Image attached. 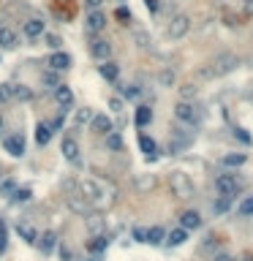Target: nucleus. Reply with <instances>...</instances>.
I'll return each mask as SVG.
<instances>
[{"label": "nucleus", "instance_id": "1", "mask_svg": "<svg viewBox=\"0 0 253 261\" xmlns=\"http://www.w3.org/2000/svg\"><path fill=\"white\" fill-rule=\"evenodd\" d=\"M79 188H82V196L87 199L90 207L106 210V207L114 204V190L106 188L103 182H98V179H82V182H79Z\"/></svg>", "mask_w": 253, "mask_h": 261}, {"label": "nucleus", "instance_id": "2", "mask_svg": "<svg viewBox=\"0 0 253 261\" xmlns=\"http://www.w3.org/2000/svg\"><path fill=\"white\" fill-rule=\"evenodd\" d=\"M237 66H240V57L234 55V52H221V55L210 63V74H212V79L215 77H226V74H232Z\"/></svg>", "mask_w": 253, "mask_h": 261}, {"label": "nucleus", "instance_id": "3", "mask_svg": "<svg viewBox=\"0 0 253 261\" xmlns=\"http://www.w3.org/2000/svg\"><path fill=\"white\" fill-rule=\"evenodd\" d=\"M169 188H171V196H177V199H191L193 196V182H191V177L188 174H182V172H171L169 174Z\"/></svg>", "mask_w": 253, "mask_h": 261}, {"label": "nucleus", "instance_id": "4", "mask_svg": "<svg viewBox=\"0 0 253 261\" xmlns=\"http://www.w3.org/2000/svg\"><path fill=\"white\" fill-rule=\"evenodd\" d=\"M174 117L185 125H199L202 123V109H199L193 101H180L174 106Z\"/></svg>", "mask_w": 253, "mask_h": 261}, {"label": "nucleus", "instance_id": "5", "mask_svg": "<svg viewBox=\"0 0 253 261\" xmlns=\"http://www.w3.org/2000/svg\"><path fill=\"white\" fill-rule=\"evenodd\" d=\"M188 30H191V16L188 14H177V16H171L169 27H166V36H169L171 41H180V38L188 36Z\"/></svg>", "mask_w": 253, "mask_h": 261}, {"label": "nucleus", "instance_id": "6", "mask_svg": "<svg viewBox=\"0 0 253 261\" xmlns=\"http://www.w3.org/2000/svg\"><path fill=\"white\" fill-rule=\"evenodd\" d=\"M215 190L221 196H232L234 199V193H237V174H232V172L218 174L215 177Z\"/></svg>", "mask_w": 253, "mask_h": 261}, {"label": "nucleus", "instance_id": "7", "mask_svg": "<svg viewBox=\"0 0 253 261\" xmlns=\"http://www.w3.org/2000/svg\"><path fill=\"white\" fill-rule=\"evenodd\" d=\"M52 95H55V103L63 109V112H66L68 106H74V90L68 85H57L55 90H52Z\"/></svg>", "mask_w": 253, "mask_h": 261}, {"label": "nucleus", "instance_id": "8", "mask_svg": "<svg viewBox=\"0 0 253 261\" xmlns=\"http://www.w3.org/2000/svg\"><path fill=\"white\" fill-rule=\"evenodd\" d=\"M3 147L11 158H22V155H25V136H22V133H14V136H8L3 142Z\"/></svg>", "mask_w": 253, "mask_h": 261}, {"label": "nucleus", "instance_id": "9", "mask_svg": "<svg viewBox=\"0 0 253 261\" xmlns=\"http://www.w3.org/2000/svg\"><path fill=\"white\" fill-rule=\"evenodd\" d=\"M90 55L101 63L109 60V57H112V44H109L106 38H93V41H90Z\"/></svg>", "mask_w": 253, "mask_h": 261}, {"label": "nucleus", "instance_id": "10", "mask_svg": "<svg viewBox=\"0 0 253 261\" xmlns=\"http://www.w3.org/2000/svg\"><path fill=\"white\" fill-rule=\"evenodd\" d=\"M191 142H193V133H180V131H174V133H171V142H169V153H171V155L182 153V150L191 147Z\"/></svg>", "mask_w": 253, "mask_h": 261}, {"label": "nucleus", "instance_id": "11", "mask_svg": "<svg viewBox=\"0 0 253 261\" xmlns=\"http://www.w3.org/2000/svg\"><path fill=\"white\" fill-rule=\"evenodd\" d=\"M66 204H68V210L71 212H77V215H82V218H90V212H93V207L87 204L84 196H68Z\"/></svg>", "mask_w": 253, "mask_h": 261}, {"label": "nucleus", "instance_id": "12", "mask_svg": "<svg viewBox=\"0 0 253 261\" xmlns=\"http://www.w3.org/2000/svg\"><path fill=\"white\" fill-rule=\"evenodd\" d=\"M84 25H87V30H90V33H101L103 27H106V14H103L101 8L90 11L87 19H84Z\"/></svg>", "mask_w": 253, "mask_h": 261}, {"label": "nucleus", "instance_id": "13", "mask_svg": "<svg viewBox=\"0 0 253 261\" xmlns=\"http://www.w3.org/2000/svg\"><path fill=\"white\" fill-rule=\"evenodd\" d=\"M180 229H185V231L202 229V215H199L196 210H185V212L180 215Z\"/></svg>", "mask_w": 253, "mask_h": 261}, {"label": "nucleus", "instance_id": "14", "mask_svg": "<svg viewBox=\"0 0 253 261\" xmlns=\"http://www.w3.org/2000/svg\"><path fill=\"white\" fill-rule=\"evenodd\" d=\"M36 245L41 248V253H44V256H52V253L57 251V234H55V231L38 234V242H36Z\"/></svg>", "mask_w": 253, "mask_h": 261}, {"label": "nucleus", "instance_id": "15", "mask_svg": "<svg viewBox=\"0 0 253 261\" xmlns=\"http://www.w3.org/2000/svg\"><path fill=\"white\" fill-rule=\"evenodd\" d=\"M71 55L68 52H52V57H49V66H52V71H68L71 68Z\"/></svg>", "mask_w": 253, "mask_h": 261}, {"label": "nucleus", "instance_id": "16", "mask_svg": "<svg viewBox=\"0 0 253 261\" xmlns=\"http://www.w3.org/2000/svg\"><path fill=\"white\" fill-rule=\"evenodd\" d=\"M60 150H63V158H66V161H74V164L79 161V144H77V139H74V136L63 139Z\"/></svg>", "mask_w": 253, "mask_h": 261}, {"label": "nucleus", "instance_id": "17", "mask_svg": "<svg viewBox=\"0 0 253 261\" xmlns=\"http://www.w3.org/2000/svg\"><path fill=\"white\" fill-rule=\"evenodd\" d=\"M98 74L106 79V82H117V79H120V66L114 60H103L98 66Z\"/></svg>", "mask_w": 253, "mask_h": 261}, {"label": "nucleus", "instance_id": "18", "mask_svg": "<svg viewBox=\"0 0 253 261\" xmlns=\"http://www.w3.org/2000/svg\"><path fill=\"white\" fill-rule=\"evenodd\" d=\"M139 150H142V153H145L150 161L158 158V144H155V139L147 136V133H139Z\"/></svg>", "mask_w": 253, "mask_h": 261}, {"label": "nucleus", "instance_id": "19", "mask_svg": "<svg viewBox=\"0 0 253 261\" xmlns=\"http://www.w3.org/2000/svg\"><path fill=\"white\" fill-rule=\"evenodd\" d=\"M90 128L95 133H101V136H106L109 131H112V120L106 117V114H93V120H90Z\"/></svg>", "mask_w": 253, "mask_h": 261}, {"label": "nucleus", "instance_id": "20", "mask_svg": "<svg viewBox=\"0 0 253 261\" xmlns=\"http://www.w3.org/2000/svg\"><path fill=\"white\" fill-rule=\"evenodd\" d=\"M22 33H25V38L33 41V38H38L44 33V22L41 19H27L25 25H22Z\"/></svg>", "mask_w": 253, "mask_h": 261}, {"label": "nucleus", "instance_id": "21", "mask_svg": "<svg viewBox=\"0 0 253 261\" xmlns=\"http://www.w3.org/2000/svg\"><path fill=\"white\" fill-rule=\"evenodd\" d=\"M16 234H19L27 245H36V242H38V231L33 229L30 223H16Z\"/></svg>", "mask_w": 253, "mask_h": 261}, {"label": "nucleus", "instance_id": "22", "mask_svg": "<svg viewBox=\"0 0 253 261\" xmlns=\"http://www.w3.org/2000/svg\"><path fill=\"white\" fill-rule=\"evenodd\" d=\"M52 133H55V131H52V125L41 120V123L36 125V142L41 144V147H47V144L52 142Z\"/></svg>", "mask_w": 253, "mask_h": 261}, {"label": "nucleus", "instance_id": "23", "mask_svg": "<svg viewBox=\"0 0 253 261\" xmlns=\"http://www.w3.org/2000/svg\"><path fill=\"white\" fill-rule=\"evenodd\" d=\"M106 245H109V240L103 234H95V237H90V242H87V251L93 253V256H101L103 251H106Z\"/></svg>", "mask_w": 253, "mask_h": 261}, {"label": "nucleus", "instance_id": "24", "mask_svg": "<svg viewBox=\"0 0 253 261\" xmlns=\"http://www.w3.org/2000/svg\"><path fill=\"white\" fill-rule=\"evenodd\" d=\"M134 123H136V128H147V125L153 123V109L150 106H139V109H136Z\"/></svg>", "mask_w": 253, "mask_h": 261}, {"label": "nucleus", "instance_id": "25", "mask_svg": "<svg viewBox=\"0 0 253 261\" xmlns=\"http://www.w3.org/2000/svg\"><path fill=\"white\" fill-rule=\"evenodd\" d=\"M185 240H188V231L185 229H174V231H169V234H166V245H169V248L185 245Z\"/></svg>", "mask_w": 253, "mask_h": 261}, {"label": "nucleus", "instance_id": "26", "mask_svg": "<svg viewBox=\"0 0 253 261\" xmlns=\"http://www.w3.org/2000/svg\"><path fill=\"white\" fill-rule=\"evenodd\" d=\"M0 46H3V49H14L16 46V33L5 25H0Z\"/></svg>", "mask_w": 253, "mask_h": 261}, {"label": "nucleus", "instance_id": "27", "mask_svg": "<svg viewBox=\"0 0 253 261\" xmlns=\"http://www.w3.org/2000/svg\"><path fill=\"white\" fill-rule=\"evenodd\" d=\"M245 161H248V155H245V153L223 155V166H229V169H240V166H245Z\"/></svg>", "mask_w": 253, "mask_h": 261}, {"label": "nucleus", "instance_id": "28", "mask_svg": "<svg viewBox=\"0 0 253 261\" xmlns=\"http://www.w3.org/2000/svg\"><path fill=\"white\" fill-rule=\"evenodd\" d=\"M232 210V196H218L215 201H212V212L215 215H223V212Z\"/></svg>", "mask_w": 253, "mask_h": 261}, {"label": "nucleus", "instance_id": "29", "mask_svg": "<svg viewBox=\"0 0 253 261\" xmlns=\"http://www.w3.org/2000/svg\"><path fill=\"white\" fill-rule=\"evenodd\" d=\"M164 240H166V231L161 229V226H153V229H147V245H161Z\"/></svg>", "mask_w": 253, "mask_h": 261}, {"label": "nucleus", "instance_id": "30", "mask_svg": "<svg viewBox=\"0 0 253 261\" xmlns=\"http://www.w3.org/2000/svg\"><path fill=\"white\" fill-rule=\"evenodd\" d=\"M106 147L112 150V153L123 150V136H120V133H114V131H109V133H106Z\"/></svg>", "mask_w": 253, "mask_h": 261}, {"label": "nucleus", "instance_id": "31", "mask_svg": "<svg viewBox=\"0 0 253 261\" xmlns=\"http://www.w3.org/2000/svg\"><path fill=\"white\" fill-rule=\"evenodd\" d=\"M14 101H33V90L25 85H14Z\"/></svg>", "mask_w": 253, "mask_h": 261}, {"label": "nucleus", "instance_id": "32", "mask_svg": "<svg viewBox=\"0 0 253 261\" xmlns=\"http://www.w3.org/2000/svg\"><path fill=\"white\" fill-rule=\"evenodd\" d=\"M237 215H240V218H251V215H253V196H248V199H245L243 204L237 207Z\"/></svg>", "mask_w": 253, "mask_h": 261}, {"label": "nucleus", "instance_id": "33", "mask_svg": "<svg viewBox=\"0 0 253 261\" xmlns=\"http://www.w3.org/2000/svg\"><path fill=\"white\" fill-rule=\"evenodd\" d=\"M174 71H171V68H164V71H161V77H158V82H161V87H171L174 85Z\"/></svg>", "mask_w": 253, "mask_h": 261}, {"label": "nucleus", "instance_id": "34", "mask_svg": "<svg viewBox=\"0 0 253 261\" xmlns=\"http://www.w3.org/2000/svg\"><path fill=\"white\" fill-rule=\"evenodd\" d=\"M136 188H139V190H153L155 188V177H153V174L139 177V179H136Z\"/></svg>", "mask_w": 253, "mask_h": 261}, {"label": "nucleus", "instance_id": "35", "mask_svg": "<svg viewBox=\"0 0 253 261\" xmlns=\"http://www.w3.org/2000/svg\"><path fill=\"white\" fill-rule=\"evenodd\" d=\"M196 92H199V87H196V85H182V87H180L182 101H191V98H196Z\"/></svg>", "mask_w": 253, "mask_h": 261}, {"label": "nucleus", "instance_id": "36", "mask_svg": "<svg viewBox=\"0 0 253 261\" xmlns=\"http://www.w3.org/2000/svg\"><path fill=\"white\" fill-rule=\"evenodd\" d=\"M41 82L47 85L49 90H55V87L60 85V79H57V74H55V71H47V74H44V77H41Z\"/></svg>", "mask_w": 253, "mask_h": 261}, {"label": "nucleus", "instance_id": "37", "mask_svg": "<svg viewBox=\"0 0 253 261\" xmlns=\"http://www.w3.org/2000/svg\"><path fill=\"white\" fill-rule=\"evenodd\" d=\"M0 101H14V85H0Z\"/></svg>", "mask_w": 253, "mask_h": 261}, {"label": "nucleus", "instance_id": "38", "mask_svg": "<svg viewBox=\"0 0 253 261\" xmlns=\"http://www.w3.org/2000/svg\"><path fill=\"white\" fill-rule=\"evenodd\" d=\"M123 95L134 101V98H139V95H142V87H136V85H128V87H123Z\"/></svg>", "mask_w": 253, "mask_h": 261}, {"label": "nucleus", "instance_id": "39", "mask_svg": "<svg viewBox=\"0 0 253 261\" xmlns=\"http://www.w3.org/2000/svg\"><path fill=\"white\" fill-rule=\"evenodd\" d=\"M93 120V112L90 109H79L77 112V125H84V123H90Z\"/></svg>", "mask_w": 253, "mask_h": 261}, {"label": "nucleus", "instance_id": "40", "mask_svg": "<svg viewBox=\"0 0 253 261\" xmlns=\"http://www.w3.org/2000/svg\"><path fill=\"white\" fill-rule=\"evenodd\" d=\"M114 16H117V19L123 22V25H128V22H131V11L125 8V5H120V8L114 11Z\"/></svg>", "mask_w": 253, "mask_h": 261}, {"label": "nucleus", "instance_id": "41", "mask_svg": "<svg viewBox=\"0 0 253 261\" xmlns=\"http://www.w3.org/2000/svg\"><path fill=\"white\" fill-rule=\"evenodd\" d=\"M234 139H240L243 144H251V142H253V139H251V133L245 131V128H234Z\"/></svg>", "mask_w": 253, "mask_h": 261}, {"label": "nucleus", "instance_id": "42", "mask_svg": "<svg viewBox=\"0 0 253 261\" xmlns=\"http://www.w3.org/2000/svg\"><path fill=\"white\" fill-rule=\"evenodd\" d=\"M33 196V190H27V188H22V190H16L14 193V201H27Z\"/></svg>", "mask_w": 253, "mask_h": 261}, {"label": "nucleus", "instance_id": "43", "mask_svg": "<svg viewBox=\"0 0 253 261\" xmlns=\"http://www.w3.org/2000/svg\"><path fill=\"white\" fill-rule=\"evenodd\" d=\"M134 240H136V242H147V229L136 226V229H134Z\"/></svg>", "mask_w": 253, "mask_h": 261}, {"label": "nucleus", "instance_id": "44", "mask_svg": "<svg viewBox=\"0 0 253 261\" xmlns=\"http://www.w3.org/2000/svg\"><path fill=\"white\" fill-rule=\"evenodd\" d=\"M145 5H147V11H150V14H158V11H161L158 0H145Z\"/></svg>", "mask_w": 253, "mask_h": 261}, {"label": "nucleus", "instance_id": "45", "mask_svg": "<svg viewBox=\"0 0 253 261\" xmlns=\"http://www.w3.org/2000/svg\"><path fill=\"white\" fill-rule=\"evenodd\" d=\"M47 46H49V49H57V46H60V36H52V33H49V36H47Z\"/></svg>", "mask_w": 253, "mask_h": 261}, {"label": "nucleus", "instance_id": "46", "mask_svg": "<svg viewBox=\"0 0 253 261\" xmlns=\"http://www.w3.org/2000/svg\"><path fill=\"white\" fill-rule=\"evenodd\" d=\"M57 253H60V259H63V261H71V253H68V245H60V248H57Z\"/></svg>", "mask_w": 253, "mask_h": 261}, {"label": "nucleus", "instance_id": "47", "mask_svg": "<svg viewBox=\"0 0 253 261\" xmlns=\"http://www.w3.org/2000/svg\"><path fill=\"white\" fill-rule=\"evenodd\" d=\"M101 3H103V0H84V5H87V11H95V8H101Z\"/></svg>", "mask_w": 253, "mask_h": 261}, {"label": "nucleus", "instance_id": "48", "mask_svg": "<svg viewBox=\"0 0 253 261\" xmlns=\"http://www.w3.org/2000/svg\"><path fill=\"white\" fill-rule=\"evenodd\" d=\"M14 188H16V185H14V179H8V182H3V193H5V196H8V193H14Z\"/></svg>", "mask_w": 253, "mask_h": 261}, {"label": "nucleus", "instance_id": "49", "mask_svg": "<svg viewBox=\"0 0 253 261\" xmlns=\"http://www.w3.org/2000/svg\"><path fill=\"white\" fill-rule=\"evenodd\" d=\"M212 261H234V259L229 256V253H215V256H212Z\"/></svg>", "mask_w": 253, "mask_h": 261}, {"label": "nucleus", "instance_id": "50", "mask_svg": "<svg viewBox=\"0 0 253 261\" xmlns=\"http://www.w3.org/2000/svg\"><path fill=\"white\" fill-rule=\"evenodd\" d=\"M237 261V259H234ZM240 261H253V253H243V256H240Z\"/></svg>", "mask_w": 253, "mask_h": 261}, {"label": "nucleus", "instance_id": "51", "mask_svg": "<svg viewBox=\"0 0 253 261\" xmlns=\"http://www.w3.org/2000/svg\"><path fill=\"white\" fill-rule=\"evenodd\" d=\"M0 237H5V226H3V220H0Z\"/></svg>", "mask_w": 253, "mask_h": 261}, {"label": "nucleus", "instance_id": "52", "mask_svg": "<svg viewBox=\"0 0 253 261\" xmlns=\"http://www.w3.org/2000/svg\"><path fill=\"white\" fill-rule=\"evenodd\" d=\"M0 131H3V114H0Z\"/></svg>", "mask_w": 253, "mask_h": 261}, {"label": "nucleus", "instance_id": "53", "mask_svg": "<svg viewBox=\"0 0 253 261\" xmlns=\"http://www.w3.org/2000/svg\"><path fill=\"white\" fill-rule=\"evenodd\" d=\"M117 3H120V5H123V3H125V0H117Z\"/></svg>", "mask_w": 253, "mask_h": 261}, {"label": "nucleus", "instance_id": "54", "mask_svg": "<svg viewBox=\"0 0 253 261\" xmlns=\"http://www.w3.org/2000/svg\"><path fill=\"white\" fill-rule=\"evenodd\" d=\"M90 261H98V259H90Z\"/></svg>", "mask_w": 253, "mask_h": 261}]
</instances>
